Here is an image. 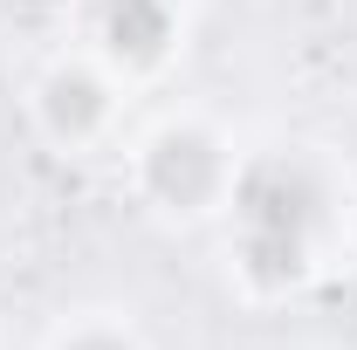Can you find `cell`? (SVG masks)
I'll use <instances>...</instances> for the list:
<instances>
[{"mask_svg": "<svg viewBox=\"0 0 357 350\" xmlns=\"http://www.w3.org/2000/svg\"><path fill=\"white\" fill-rule=\"evenodd\" d=\"M206 241L241 309L310 303L357 268V165L316 131L248 137Z\"/></svg>", "mask_w": 357, "mask_h": 350, "instance_id": "1", "label": "cell"}, {"mask_svg": "<svg viewBox=\"0 0 357 350\" xmlns=\"http://www.w3.org/2000/svg\"><path fill=\"white\" fill-rule=\"evenodd\" d=\"M241 151L248 137L234 131V117H220L199 96H165L151 110L137 103L110 165L137 220H151L158 234H206L234 192Z\"/></svg>", "mask_w": 357, "mask_h": 350, "instance_id": "2", "label": "cell"}, {"mask_svg": "<svg viewBox=\"0 0 357 350\" xmlns=\"http://www.w3.org/2000/svg\"><path fill=\"white\" fill-rule=\"evenodd\" d=\"M14 103H21V131L35 137L55 165H103V158H117L144 89H131L96 48L62 35L21 69Z\"/></svg>", "mask_w": 357, "mask_h": 350, "instance_id": "3", "label": "cell"}, {"mask_svg": "<svg viewBox=\"0 0 357 350\" xmlns=\"http://www.w3.org/2000/svg\"><path fill=\"white\" fill-rule=\"evenodd\" d=\"M69 35L96 48L131 89H158L185 55L192 0H69Z\"/></svg>", "mask_w": 357, "mask_h": 350, "instance_id": "4", "label": "cell"}, {"mask_svg": "<svg viewBox=\"0 0 357 350\" xmlns=\"http://www.w3.org/2000/svg\"><path fill=\"white\" fill-rule=\"evenodd\" d=\"M28 350H158V344H151V330L137 323V309L89 296V303L55 309L42 330H35Z\"/></svg>", "mask_w": 357, "mask_h": 350, "instance_id": "5", "label": "cell"}, {"mask_svg": "<svg viewBox=\"0 0 357 350\" xmlns=\"http://www.w3.org/2000/svg\"><path fill=\"white\" fill-rule=\"evenodd\" d=\"M0 350H28V344H14V337H0Z\"/></svg>", "mask_w": 357, "mask_h": 350, "instance_id": "6", "label": "cell"}]
</instances>
